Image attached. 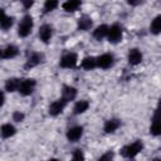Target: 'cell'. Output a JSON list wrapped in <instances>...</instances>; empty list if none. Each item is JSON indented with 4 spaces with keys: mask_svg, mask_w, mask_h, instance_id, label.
Masks as SVG:
<instances>
[{
    "mask_svg": "<svg viewBox=\"0 0 161 161\" xmlns=\"http://www.w3.org/2000/svg\"><path fill=\"white\" fill-rule=\"evenodd\" d=\"M31 29H33V18L30 15H25L19 24L18 34L21 38H25L31 33Z\"/></svg>",
    "mask_w": 161,
    "mask_h": 161,
    "instance_id": "obj_1",
    "label": "cell"
},
{
    "mask_svg": "<svg viewBox=\"0 0 161 161\" xmlns=\"http://www.w3.org/2000/svg\"><path fill=\"white\" fill-rule=\"evenodd\" d=\"M142 147H143V145H142L141 141H135L133 143L125 146V147L121 150V155L125 156V157H130V158H131V157H135V156L142 150Z\"/></svg>",
    "mask_w": 161,
    "mask_h": 161,
    "instance_id": "obj_2",
    "label": "cell"
},
{
    "mask_svg": "<svg viewBox=\"0 0 161 161\" xmlns=\"http://www.w3.org/2000/svg\"><path fill=\"white\" fill-rule=\"evenodd\" d=\"M107 38L111 43H118L122 39V28L117 24L112 25L111 28H108L107 31Z\"/></svg>",
    "mask_w": 161,
    "mask_h": 161,
    "instance_id": "obj_3",
    "label": "cell"
},
{
    "mask_svg": "<svg viewBox=\"0 0 161 161\" xmlns=\"http://www.w3.org/2000/svg\"><path fill=\"white\" fill-rule=\"evenodd\" d=\"M34 87H35V80L29 78V79H24V80L20 82L18 91L23 96H30L33 93V91H34Z\"/></svg>",
    "mask_w": 161,
    "mask_h": 161,
    "instance_id": "obj_4",
    "label": "cell"
},
{
    "mask_svg": "<svg viewBox=\"0 0 161 161\" xmlns=\"http://www.w3.org/2000/svg\"><path fill=\"white\" fill-rule=\"evenodd\" d=\"M59 64L63 68H73L77 64V55L74 53H67L62 57Z\"/></svg>",
    "mask_w": 161,
    "mask_h": 161,
    "instance_id": "obj_5",
    "label": "cell"
},
{
    "mask_svg": "<svg viewBox=\"0 0 161 161\" xmlns=\"http://www.w3.org/2000/svg\"><path fill=\"white\" fill-rule=\"evenodd\" d=\"M97 65L103 69L112 67L113 65V55L112 54H102L101 57L97 58Z\"/></svg>",
    "mask_w": 161,
    "mask_h": 161,
    "instance_id": "obj_6",
    "label": "cell"
},
{
    "mask_svg": "<svg viewBox=\"0 0 161 161\" xmlns=\"http://www.w3.org/2000/svg\"><path fill=\"white\" fill-rule=\"evenodd\" d=\"M83 135V128L80 126H75V127H72L68 130L67 132V138L70 141V142H77Z\"/></svg>",
    "mask_w": 161,
    "mask_h": 161,
    "instance_id": "obj_7",
    "label": "cell"
},
{
    "mask_svg": "<svg viewBox=\"0 0 161 161\" xmlns=\"http://www.w3.org/2000/svg\"><path fill=\"white\" fill-rule=\"evenodd\" d=\"M52 35H53V29H52L50 25L44 24L43 26H40V29H39V38H40V40H43L44 43H48L50 40Z\"/></svg>",
    "mask_w": 161,
    "mask_h": 161,
    "instance_id": "obj_8",
    "label": "cell"
},
{
    "mask_svg": "<svg viewBox=\"0 0 161 161\" xmlns=\"http://www.w3.org/2000/svg\"><path fill=\"white\" fill-rule=\"evenodd\" d=\"M64 106H65V102H64L63 99L54 101V102L49 106V114H52V116H58L59 113H62Z\"/></svg>",
    "mask_w": 161,
    "mask_h": 161,
    "instance_id": "obj_9",
    "label": "cell"
},
{
    "mask_svg": "<svg viewBox=\"0 0 161 161\" xmlns=\"http://www.w3.org/2000/svg\"><path fill=\"white\" fill-rule=\"evenodd\" d=\"M141 60H142V54H141V52L138 49L133 48V49H131L128 52V62H130V64L137 65V64L141 63Z\"/></svg>",
    "mask_w": 161,
    "mask_h": 161,
    "instance_id": "obj_10",
    "label": "cell"
},
{
    "mask_svg": "<svg viewBox=\"0 0 161 161\" xmlns=\"http://www.w3.org/2000/svg\"><path fill=\"white\" fill-rule=\"evenodd\" d=\"M75 96H77V89H75L74 87L65 86V87L63 88V97H62V99H63L65 103L69 102V101H73V99L75 98Z\"/></svg>",
    "mask_w": 161,
    "mask_h": 161,
    "instance_id": "obj_11",
    "label": "cell"
},
{
    "mask_svg": "<svg viewBox=\"0 0 161 161\" xmlns=\"http://www.w3.org/2000/svg\"><path fill=\"white\" fill-rule=\"evenodd\" d=\"M42 62H43V55L39 54V53H33V54H30V57L28 58L26 64H25V68H33V67L40 64Z\"/></svg>",
    "mask_w": 161,
    "mask_h": 161,
    "instance_id": "obj_12",
    "label": "cell"
},
{
    "mask_svg": "<svg viewBox=\"0 0 161 161\" xmlns=\"http://www.w3.org/2000/svg\"><path fill=\"white\" fill-rule=\"evenodd\" d=\"M119 125H121L119 119H117V118H111V119H108V121L104 123V132H106V133H112V132H114V131L119 127Z\"/></svg>",
    "mask_w": 161,
    "mask_h": 161,
    "instance_id": "obj_13",
    "label": "cell"
},
{
    "mask_svg": "<svg viewBox=\"0 0 161 161\" xmlns=\"http://www.w3.org/2000/svg\"><path fill=\"white\" fill-rule=\"evenodd\" d=\"M0 133H1V136L4 138H9V137H11V136L15 135V127L13 125H10V123H5V125L1 126Z\"/></svg>",
    "mask_w": 161,
    "mask_h": 161,
    "instance_id": "obj_14",
    "label": "cell"
},
{
    "mask_svg": "<svg viewBox=\"0 0 161 161\" xmlns=\"http://www.w3.org/2000/svg\"><path fill=\"white\" fill-rule=\"evenodd\" d=\"M92 24H93L92 19L89 16H87V15L80 16L79 20H78V29L79 30H88V29L92 28Z\"/></svg>",
    "mask_w": 161,
    "mask_h": 161,
    "instance_id": "obj_15",
    "label": "cell"
},
{
    "mask_svg": "<svg viewBox=\"0 0 161 161\" xmlns=\"http://www.w3.org/2000/svg\"><path fill=\"white\" fill-rule=\"evenodd\" d=\"M150 132L153 136H158L161 133V127H160V122H158V112L157 111L155 112V116H153V119H152V125H151Z\"/></svg>",
    "mask_w": 161,
    "mask_h": 161,
    "instance_id": "obj_16",
    "label": "cell"
},
{
    "mask_svg": "<svg viewBox=\"0 0 161 161\" xmlns=\"http://www.w3.org/2000/svg\"><path fill=\"white\" fill-rule=\"evenodd\" d=\"M82 4V0H67L64 4H63V9L65 11H75Z\"/></svg>",
    "mask_w": 161,
    "mask_h": 161,
    "instance_id": "obj_17",
    "label": "cell"
},
{
    "mask_svg": "<svg viewBox=\"0 0 161 161\" xmlns=\"http://www.w3.org/2000/svg\"><path fill=\"white\" fill-rule=\"evenodd\" d=\"M18 54V48L15 45H8L3 52H1V57L5 59H10L14 58Z\"/></svg>",
    "mask_w": 161,
    "mask_h": 161,
    "instance_id": "obj_18",
    "label": "cell"
},
{
    "mask_svg": "<svg viewBox=\"0 0 161 161\" xmlns=\"http://www.w3.org/2000/svg\"><path fill=\"white\" fill-rule=\"evenodd\" d=\"M19 84H20V79H18V78H10L5 83V89L8 92H15V91H18Z\"/></svg>",
    "mask_w": 161,
    "mask_h": 161,
    "instance_id": "obj_19",
    "label": "cell"
},
{
    "mask_svg": "<svg viewBox=\"0 0 161 161\" xmlns=\"http://www.w3.org/2000/svg\"><path fill=\"white\" fill-rule=\"evenodd\" d=\"M82 67L84 69H87V70H91V69L96 68L97 67V58H94V57H87V58H84L82 60Z\"/></svg>",
    "mask_w": 161,
    "mask_h": 161,
    "instance_id": "obj_20",
    "label": "cell"
},
{
    "mask_svg": "<svg viewBox=\"0 0 161 161\" xmlns=\"http://www.w3.org/2000/svg\"><path fill=\"white\" fill-rule=\"evenodd\" d=\"M89 107V103L87 101H79L75 103L74 108H73V112L74 114H80V113H84Z\"/></svg>",
    "mask_w": 161,
    "mask_h": 161,
    "instance_id": "obj_21",
    "label": "cell"
},
{
    "mask_svg": "<svg viewBox=\"0 0 161 161\" xmlns=\"http://www.w3.org/2000/svg\"><path fill=\"white\" fill-rule=\"evenodd\" d=\"M107 31H108V26L107 25H99V26H97L96 28V30L93 31V36L96 38V39H98V40H101L102 38H104L106 35H107Z\"/></svg>",
    "mask_w": 161,
    "mask_h": 161,
    "instance_id": "obj_22",
    "label": "cell"
},
{
    "mask_svg": "<svg viewBox=\"0 0 161 161\" xmlns=\"http://www.w3.org/2000/svg\"><path fill=\"white\" fill-rule=\"evenodd\" d=\"M150 29H151V31H152L153 34H158V33H160V30H161V16H160V15H157V16L152 20Z\"/></svg>",
    "mask_w": 161,
    "mask_h": 161,
    "instance_id": "obj_23",
    "label": "cell"
},
{
    "mask_svg": "<svg viewBox=\"0 0 161 161\" xmlns=\"http://www.w3.org/2000/svg\"><path fill=\"white\" fill-rule=\"evenodd\" d=\"M57 6H58V0H45L44 11H45V13L53 11L54 9H57Z\"/></svg>",
    "mask_w": 161,
    "mask_h": 161,
    "instance_id": "obj_24",
    "label": "cell"
},
{
    "mask_svg": "<svg viewBox=\"0 0 161 161\" xmlns=\"http://www.w3.org/2000/svg\"><path fill=\"white\" fill-rule=\"evenodd\" d=\"M11 25H13V18H10V16H6V15H5V16L0 20V26H1V29H4V30L9 29Z\"/></svg>",
    "mask_w": 161,
    "mask_h": 161,
    "instance_id": "obj_25",
    "label": "cell"
},
{
    "mask_svg": "<svg viewBox=\"0 0 161 161\" xmlns=\"http://www.w3.org/2000/svg\"><path fill=\"white\" fill-rule=\"evenodd\" d=\"M13 119L16 121V122H21V121L24 119V114L16 111V112H14V114H13Z\"/></svg>",
    "mask_w": 161,
    "mask_h": 161,
    "instance_id": "obj_26",
    "label": "cell"
},
{
    "mask_svg": "<svg viewBox=\"0 0 161 161\" xmlns=\"http://www.w3.org/2000/svg\"><path fill=\"white\" fill-rule=\"evenodd\" d=\"M83 158H84V156H83L82 150H75L73 153V160H83Z\"/></svg>",
    "mask_w": 161,
    "mask_h": 161,
    "instance_id": "obj_27",
    "label": "cell"
},
{
    "mask_svg": "<svg viewBox=\"0 0 161 161\" xmlns=\"http://www.w3.org/2000/svg\"><path fill=\"white\" fill-rule=\"evenodd\" d=\"M21 3H23V5H24V8H25V9H29V8H31V6H33L34 0H21Z\"/></svg>",
    "mask_w": 161,
    "mask_h": 161,
    "instance_id": "obj_28",
    "label": "cell"
},
{
    "mask_svg": "<svg viewBox=\"0 0 161 161\" xmlns=\"http://www.w3.org/2000/svg\"><path fill=\"white\" fill-rule=\"evenodd\" d=\"M112 157H113V153H112V152H107L106 155L101 156V157H99V160H111Z\"/></svg>",
    "mask_w": 161,
    "mask_h": 161,
    "instance_id": "obj_29",
    "label": "cell"
},
{
    "mask_svg": "<svg viewBox=\"0 0 161 161\" xmlns=\"http://www.w3.org/2000/svg\"><path fill=\"white\" fill-rule=\"evenodd\" d=\"M127 3H128L130 5H137V4L141 3V0H127Z\"/></svg>",
    "mask_w": 161,
    "mask_h": 161,
    "instance_id": "obj_30",
    "label": "cell"
},
{
    "mask_svg": "<svg viewBox=\"0 0 161 161\" xmlns=\"http://www.w3.org/2000/svg\"><path fill=\"white\" fill-rule=\"evenodd\" d=\"M4 101H5V97H4V93L0 92V107L4 104Z\"/></svg>",
    "mask_w": 161,
    "mask_h": 161,
    "instance_id": "obj_31",
    "label": "cell"
},
{
    "mask_svg": "<svg viewBox=\"0 0 161 161\" xmlns=\"http://www.w3.org/2000/svg\"><path fill=\"white\" fill-rule=\"evenodd\" d=\"M4 16H5V13H4V10H3V9H0V20H1Z\"/></svg>",
    "mask_w": 161,
    "mask_h": 161,
    "instance_id": "obj_32",
    "label": "cell"
},
{
    "mask_svg": "<svg viewBox=\"0 0 161 161\" xmlns=\"http://www.w3.org/2000/svg\"><path fill=\"white\" fill-rule=\"evenodd\" d=\"M0 57H1V50H0Z\"/></svg>",
    "mask_w": 161,
    "mask_h": 161,
    "instance_id": "obj_33",
    "label": "cell"
}]
</instances>
